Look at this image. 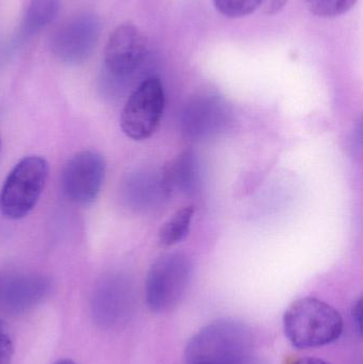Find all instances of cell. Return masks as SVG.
Returning <instances> with one entry per match:
<instances>
[{
  "mask_svg": "<svg viewBox=\"0 0 363 364\" xmlns=\"http://www.w3.org/2000/svg\"><path fill=\"white\" fill-rule=\"evenodd\" d=\"M283 331L294 348H321L341 337L343 318L330 304L315 297H303L286 310Z\"/></svg>",
  "mask_w": 363,
  "mask_h": 364,
  "instance_id": "obj_1",
  "label": "cell"
},
{
  "mask_svg": "<svg viewBox=\"0 0 363 364\" xmlns=\"http://www.w3.org/2000/svg\"><path fill=\"white\" fill-rule=\"evenodd\" d=\"M251 329L240 321L223 318L200 329L187 346L189 364H232L254 354Z\"/></svg>",
  "mask_w": 363,
  "mask_h": 364,
  "instance_id": "obj_2",
  "label": "cell"
},
{
  "mask_svg": "<svg viewBox=\"0 0 363 364\" xmlns=\"http://www.w3.org/2000/svg\"><path fill=\"white\" fill-rule=\"evenodd\" d=\"M191 260L185 255L170 252L158 258L145 282V301L155 314L172 311L183 301L192 279Z\"/></svg>",
  "mask_w": 363,
  "mask_h": 364,
  "instance_id": "obj_3",
  "label": "cell"
},
{
  "mask_svg": "<svg viewBox=\"0 0 363 364\" xmlns=\"http://www.w3.org/2000/svg\"><path fill=\"white\" fill-rule=\"evenodd\" d=\"M49 166L40 156H29L12 168L0 192V211L10 220L25 218L36 207L48 178Z\"/></svg>",
  "mask_w": 363,
  "mask_h": 364,
  "instance_id": "obj_4",
  "label": "cell"
},
{
  "mask_svg": "<svg viewBox=\"0 0 363 364\" xmlns=\"http://www.w3.org/2000/svg\"><path fill=\"white\" fill-rule=\"evenodd\" d=\"M166 106V94L160 79H145L132 92L121 114L124 134L134 141L151 138L160 126Z\"/></svg>",
  "mask_w": 363,
  "mask_h": 364,
  "instance_id": "obj_5",
  "label": "cell"
},
{
  "mask_svg": "<svg viewBox=\"0 0 363 364\" xmlns=\"http://www.w3.org/2000/svg\"><path fill=\"white\" fill-rule=\"evenodd\" d=\"M99 36L98 17L92 13H79L58 28L51 41L53 55L63 63H82L93 53Z\"/></svg>",
  "mask_w": 363,
  "mask_h": 364,
  "instance_id": "obj_6",
  "label": "cell"
},
{
  "mask_svg": "<svg viewBox=\"0 0 363 364\" xmlns=\"http://www.w3.org/2000/svg\"><path fill=\"white\" fill-rule=\"evenodd\" d=\"M106 174V164L102 155L83 151L72 156L62 172L64 194L77 205L93 203L102 190Z\"/></svg>",
  "mask_w": 363,
  "mask_h": 364,
  "instance_id": "obj_7",
  "label": "cell"
},
{
  "mask_svg": "<svg viewBox=\"0 0 363 364\" xmlns=\"http://www.w3.org/2000/svg\"><path fill=\"white\" fill-rule=\"evenodd\" d=\"M148 53L146 36L132 23L119 26L109 38L104 65L113 78L126 80L144 64Z\"/></svg>",
  "mask_w": 363,
  "mask_h": 364,
  "instance_id": "obj_8",
  "label": "cell"
},
{
  "mask_svg": "<svg viewBox=\"0 0 363 364\" xmlns=\"http://www.w3.org/2000/svg\"><path fill=\"white\" fill-rule=\"evenodd\" d=\"M230 117L227 104L219 96H198L183 107L181 132L190 140H206L223 132L229 125Z\"/></svg>",
  "mask_w": 363,
  "mask_h": 364,
  "instance_id": "obj_9",
  "label": "cell"
},
{
  "mask_svg": "<svg viewBox=\"0 0 363 364\" xmlns=\"http://www.w3.org/2000/svg\"><path fill=\"white\" fill-rule=\"evenodd\" d=\"M96 308H99V316L106 324H121L131 312L132 293L127 282L113 279L102 287Z\"/></svg>",
  "mask_w": 363,
  "mask_h": 364,
  "instance_id": "obj_10",
  "label": "cell"
},
{
  "mask_svg": "<svg viewBox=\"0 0 363 364\" xmlns=\"http://www.w3.org/2000/svg\"><path fill=\"white\" fill-rule=\"evenodd\" d=\"M200 164L195 154L191 151H183L162 173L168 195L175 190L183 194H192L200 186Z\"/></svg>",
  "mask_w": 363,
  "mask_h": 364,
  "instance_id": "obj_11",
  "label": "cell"
},
{
  "mask_svg": "<svg viewBox=\"0 0 363 364\" xmlns=\"http://www.w3.org/2000/svg\"><path fill=\"white\" fill-rule=\"evenodd\" d=\"M128 182L129 201L138 209H153L168 196L162 175L159 176L151 172L136 173Z\"/></svg>",
  "mask_w": 363,
  "mask_h": 364,
  "instance_id": "obj_12",
  "label": "cell"
},
{
  "mask_svg": "<svg viewBox=\"0 0 363 364\" xmlns=\"http://www.w3.org/2000/svg\"><path fill=\"white\" fill-rule=\"evenodd\" d=\"M60 0H31L23 21V34L26 38L44 29L57 16Z\"/></svg>",
  "mask_w": 363,
  "mask_h": 364,
  "instance_id": "obj_13",
  "label": "cell"
},
{
  "mask_svg": "<svg viewBox=\"0 0 363 364\" xmlns=\"http://www.w3.org/2000/svg\"><path fill=\"white\" fill-rule=\"evenodd\" d=\"M195 213L194 205L181 208L170 220L164 223L159 231V243L163 247H170L185 239L189 235L192 220Z\"/></svg>",
  "mask_w": 363,
  "mask_h": 364,
  "instance_id": "obj_14",
  "label": "cell"
},
{
  "mask_svg": "<svg viewBox=\"0 0 363 364\" xmlns=\"http://www.w3.org/2000/svg\"><path fill=\"white\" fill-rule=\"evenodd\" d=\"M47 287L48 284L43 278H21L9 286L6 299L14 307H26L40 299L45 294Z\"/></svg>",
  "mask_w": 363,
  "mask_h": 364,
  "instance_id": "obj_15",
  "label": "cell"
},
{
  "mask_svg": "<svg viewBox=\"0 0 363 364\" xmlns=\"http://www.w3.org/2000/svg\"><path fill=\"white\" fill-rule=\"evenodd\" d=\"M311 13L323 18H334L349 12L357 0H306Z\"/></svg>",
  "mask_w": 363,
  "mask_h": 364,
  "instance_id": "obj_16",
  "label": "cell"
},
{
  "mask_svg": "<svg viewBox=\"0 0 363 364\" xmlns=\"http://www.w3.org/2000/svg\"><path fill=\"white\" fill-rule=\"evenodd\" d=\"M264 0H213L217 10L228 18H241L255 12Z\"/></svg>",
  "mask_w": 363,
  "mask_h": 364,
  "instance_id": "obj_17",
  "label": "cell"
},
{
  "mask_svg": "<svg viewBox=\"0 0 363 364\" xmlns=\"http://www.w3.org/2000/svg\"><path fill=\"white\" fill-rule=\"evenodd\" d=\"M14 356V344L11 338L0 331V364L12 363Z\"/></svg>",
  "mask_w": 363,
  "mask_h": 364,
  "instance_id": "obj_18",
  "label": "cell"
},
{
  "mask_svg": "<svg viewBox=\"0 0 363 364\" xmlns=\"http://www.w3.org/2000/svg\"><path fill=\"white\" fill-rule=\"evenodd\" d=\"M288 0H264V9L266 14L274 15L283 10Z\"/></svg>",
  "mask_w": 363,
  "mask_h": 364,
  "instance_id": "obj_19",
  "label": "cell"
},
{
  "mask_svg": "<svg viewBox=\"0 0 363 364\" xmlns=\"http://www.w3.org/2000/svg\"><path fill=\"white\" fill-rule=\"evenodd\" d=\"M354 322L357 325L358 331L362 333V297H359L355 305H354L353 312Z\"/></svg>",
  "mask_w": 363,
  "mask_h": 364,
  "instance_id": "obj_20",
  "label": "cell"
},
{
  "mask_svg": "<svg viewBox=\"0 0 363 364\" xmlns=\"http://www.w3.org/2000/svg\"><path fill=\"white\" fill-rule=\"evenodd\" d=\"M232 364H268L264 359L259 358L256 356L255 354L249 355V356L244 357V358L240 359V360L236 361Z\"/></svg>",
  "mask_w": 363,
  "mask_h": 364,
  "instance_id": "obj_21",
  "label": "cell"
},
{
  "mask_svg": "<svg viewBox=\"0 0 363 364\" xmlns=\"http://www.w3.org/2000/svg\"><path fill=\"white\" fill-rule=\"evenodd\" d=\"M291 364H330L326 363V361L321 360V359L318 358H302L298 359V360L294 361Z\"/></svg>",
  "mask_w": 363,
  "mask_h": 364,
  "instance_id": "obj_22",
  "label": "cell"
},
{
  "mask_svg": "<svg viewBox=\"0 0 363 364\" xmlns=\"http://www.w3.org/2000/svg\"><path fill=\"white\" fill-rule=\"evenodd\" d=\"M53 364H77L75 361L70 360V359H62V360L57 361Z\"/></svg>",
  "mask_w": 363,
  "mask_h": 364,
  "instance_id": "obj_23",
  "label": "cell"
}]
</instances>
